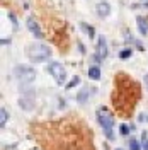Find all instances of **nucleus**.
I'll return each instance as SVG.
<instances>
[{
	"label": "nucleus",
	"mask_w": 148,
	"mask_h": 150,
	"mask_svg": "<svg viewBox=\"0 0 148 150\" xmlns=\"http://www.w3.org/2000/svg\"><path fill=\"white\" fill-rule=\"evenodd\" d=\"M26 53H27V58L32 63H43L51 56V50L43 43H31L26 50Z\"/></svg>",
	"instance_id": "obj_1"
},
{
	"label": "nucleus",
	"mask_w": 148,
	"mask_h": 150,
	"mask_svg": "<svg viewBox=\"0 0 148 150\" xmlns=\"http://www.w3.org/2000/svg\"><path fill=\"white\" fill-rule=\"evenodd\" d=\"M97 120H99V125L102 126V130L106 133L107 140H114V120H112V114L106 108H99L97 109Z\"/></svg>",
	"instance_id": "obj_2"
},
{
	"label": "nucleus",
	"mask_w": 148,
	"mask_h": 150,
	"mask_svg": "<svg viewBox=\"0 0 148 150\" xmlns=\"http://www.w3.org/2000/svg\"><path fill=\"white\" fill-rule=\"evenodd\" d=\"M14 75L17 77L20 82H32L36 79V70L31 68V67H26V65H17L14 68Z\"/></svg>",
	"instance_id": "obj_3"
},
{
	"label": "nucleus",
	"mask_w": 148,
	"mask_h": 150,
	"mask_svg": "<svg viewBox=\"0 0 148 150\" xmlns=\"http://www.w3.org/2000/svg\"><path fill=\"white\" fill-rule=\"evenodd\" d=\"M48 72L55 77V80L60 85L65 84V80H66V70L63 68V65H60V63L53 62V63H49V65H48Z\"/></svg>",
	"instance_id": "obj_4"
},
{
	"label": "nucleus",
	"mask_w": 148,
	"mask_h": 150,
	"mask_svg": "<svg viewBox=\"0 0 148 150\" xmlns=\"http://www.w3.org/2000/svg\"><path fill=\"white\" fill-rule=\"evenodd\" d=\"M27 28H29V31L37 38V39H41V38H43V31H41V28H39V24H37V21L34 17H29L27 19Z\"/></svg>",
	"instance_id": "obj_5"
},
{
	"label": "nucleus",
	"mask_w": 148,
	"mask_h": 150,
	"mask_svg": "<svg viewBox=\"0 0 148 150\" xmlns=\"http://www.w3.org/2000/svg\"><path fill=\"white\" fill-rule=\"evenodd\" d=\"M97 56L101 60H104L107 56V43H106V38L104 36H101L99 41H97Z\"/></svg>",
	"instance_id": "obj_6"
},
{
	"label": "nucleus",
	"mask_w": 148,
	"mask_h": 150,
	"mask_svg": "<svg viewBox=\"0 0 148 150\" xmlns=\"http://www.w3.org/2000/svg\"><path fill=\"white\" fill-rule=\"evenodd\" d=\"M95 10H97V16L104 19V17H107V16L111 14V5H109L107 2H99L97 7H95Z\"/></svg>",
	"instance_id": "obj_7"
},
{
	"label": "nucleus",
	"mask_w": 148,
	"mask_h": 150,
	"mask_svg": "<svg viewBox=\"0 0 148 150\" xmlns=\"http://www.w3.org/2000/svg\"><path fill=\"white\" fill-rule=\"evenodd\" d=\"M136 22H138V31H140V34H147L148 33V26H147V19L143 17V16H138L136 17Z\"/></svg>",
	"instance_id": "obj_8"
},
{
	"label": "nucleus",
	"mask_w": 148,
	"mask_h": 150,
	"mask_svg": "<svg viewBox=\"0 0 148 150\" xmlns=\"http://www.w3.org/2000/svg\"><path fill=\"white\" fill-rule=\"evenodd\" d=\"M89 77H90L92 80H99V79H101V68L97 65L90 67V68H89Z\"/></svg>",
	"instance_id": "obj_9"
},
{
	"label": "nucleus",
	"mask_w": 148,
	"mask_h": 150,
	"mask_svg": "<svg viewBox=\"0 0 148 150\" xmlns=\"http://www.w3.org/2000/svg\"><path fill=\"white\" fill-rule=\"evenodd\" d=\"M7 120H9V112H7L5 108H2V109H0V126H2V128L7 125Z\"/></svg>",
	"instance_id": "obj_10"
},
{
	"label": "nucleus",
	"mask_w": 148,
	"mask_h": 150,
	"mask_svg": "<svg viewBox=\"0 0 148 150\" xmlns=\"http://www.w3.org/2000/svg\"><path fill=\"white\" fill-rule=\"evenodd\" d=\"M80 28H82L83 31H85V33H87V34H89L90 38L95 36V29H94L92 26H89V24H85V22H80Z\"/></svg>",
	"instance_id": "obj_11"
},
{
	"label": "nucleus",
	"mask_w": 148,
	"mask_h": 150,
	"mask_svg": "<svg viewBox=\"0 0 148 150\" xmlns=\"http://www.w3.org/2000/svg\"><path fill=\"white\" fill-rule=\"evenodd\" d=\"M131 55H133V50H131V48H124V50H121L119 51V58L121 60H128Z\"/></svg>",
	"instance_id": "obj_12"
},
{
	"label": "nucleus",
	"mask_w": 148,
	"mask_h": 150,
	"mask_svg": "<svg viewBox=\"0 0 148 150\" xmlns=\"http://www.w3.org/2000/svg\"><path fill=\"white\" fill-rule=\"evenodd\" d=\"M87 96H89V89H83L82 92L77 96V101H78V103H85V101H87Z\"/></svg>",
	"instance_id": "obj_13"
},
{
	"label": "nucleus",
	"mask_w": 148,
	"mask_h": 150,
	"mask_svg": "<svg viewBox=\"0 0 148 150\" xmlns=\"http://www.w3.org/2000/svg\"><path fill=\"white\" fill-rule=\"evenodd\" d=\"M78 84H80V77H73V79L66 84V89H73L75 85H78Z\"/></svg>",
	"instance_id": "obj_14"
},
{
	"label": "nucleus",
	"mask_w": 148,
	"mask_h": 150,
	"mask_svg": "<svg viewBox=\"0 0 148 150\" xmlns=\"http://www.w3.org/2000/svg\"><path fill=\"white\" fill-rule=\"evenodd\" d=\"M130 150H141V145L138 143V140L131 138V140H130Z\"/></svg>",
	"instance_id": "obj_15"
},
{
	"label": "nucleus",
	"mask_w": 148,
	"mask_h": 150,
	"mask_svg": "<svg viewBox=\"0 0 148 150\" xmlns=\"http://www.w3.org/2000/svg\"><path fill=\"white\" fill-rule=\"evenodd\" d=\"M119 133L121 135H124V137L130 135V126H128V125H121L119 126Z\"/></svg>",
	"instance_id": "obj_16"
},
{
	"label": "nucleus",
	"mask_w": 148,
	"mask_h": 150,
	"mask_svg": "<svg viewBox=\"0 0 148 150\" xmlns=\"http://www.w3.org/2000/svg\"><path fill=\"white\" fill-rule=\"evenodd\" d=\"M7 16H9L10 22H12V26H14V29H17V28H19V24H17V19H16V16H14V14H12V12H9V14H7Z\"/></svg>",
	"instance_id": "obj_17"
},
{
	"label": "nucleus",
	"mask_w": 148,
	"mask_h": 150,
	"mask_svg": "<svg viewBox=\"0 0 148 150\" xmlns=\"http://www.w3.org/2000/svg\"><path fill=\"white\" fill-rule=\"evenodd\" d=\"M141 149L148 150V138H141Z\"/></svg>",
	"instance_id": "obj_18"
},
{
	"label": "nucleus",
	"mask_w": 148,
	"mask_h": 150,
	"mask_svg": "<svg viewBox=\"0 0 148 150\" xmlns=\"http://www.w3.org/2000/svg\"><path fill=\"white\" fill-rule=\"evenodd\" d=\"M78 50H80V53H85V48H83L82 43H78Z\"/></svg>",
	"instance_id": "obj_19"
},
{
	"label": "nucleus",
	"mask_w": 148,
	"mask_h": 150,
	"mask_svg": "<svg viewBox=\"0 0 148 150\" xmlns=\"http://www.w3.org/2000/svg\"><path fill=\"white\" fill-rule=\"evenodd\" d=\"M2 45H10V39H5V38H4V39H2Z\"/></svg>",
	"instance_id": "obj_20"
},
{
	"label": "nucleus",
	"mask_w": 148,
	"mask_h": 150,
	"mask_svg": "<svg viewBox=\"0 0 148 150\" xmlns=\"http://www.w3.org/2000/svg\"><path fill=\"white\" fill-rule=\"evenodd\" d=\"M145 84H147V91H148V74H147V77H145Z\"/></svg>",
	"instance_id": "obj_21"
},
{
	"label": "nucleus",
	"mask_w": 148,
	"mask_h": 150,
	"mask_svg": "<svg viewBox=\"0 0 148 150\" xmlns=\"http://www.w3.org/2000/svg\"><path fill=\"white\" fill-rule=\"evenodd\" d=\"M116 150H121V149H116Z\"/></svg>",
	"instance_id": "obj_22"
}]
</instances>
